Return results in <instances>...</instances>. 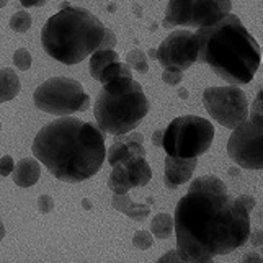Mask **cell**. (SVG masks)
I'll return each instance as SVG.
<instances>
[{"instance_id": "cell-1", "label": "cell", "mask_w": 263, "mask_h": 263, "mask_svg": "<svg viewBox=\"0 0 263 263\" xmlns=\"http://www.w3.org/2000/svg\"><path fill=\"white\" fill-rule=\"evenodd\" d=\"M174 222L177 252L188 263L228 255L242 247L250 235V213L214 175L192 181L175 208Z\"/></svg>"}, {"instance_id": "cell-2", "label": "cell", "mask_w": 263, "mask_h": 263, "mask_svg": "<svg viewBox=\"0 0 263 263\" xmlns=\"http://www.w3.org/2000/svg\"><path fill=\"white\" fill-rule=\"evenodd\" d=\"M33 156L49 174L66 183L92 178L106 159L105 133L93 123L61 116L38 131Z\"/></svg>"}, {"instance_id": "cell-3", "label": "cell", "mask_w": 263, "mask_h": 263, "mask_svg": "<svg viewBox=\"0 0 263 263\" xmlns=\"http://www.w3.org/2000/svg\"><path fill=\"white\" fill-rule=\"evenodd\" d=\"M198 62L211 67L217 77L231 85L252 82L261 64V49L237 15L198 28Z\"/></svg>"}, {"instance_id": "cell-4", "label": "cell", "mask_w": 263, "mask_h": 263, "mask_svg": "<svg viewBox=\"0 0 263 263\" xmlns=\"http://www.w3.org/2000/svg\"><path fill=\"white\" fill-rule=\"evenodd\" d=\"M106 26L82 7H66L49 16L41 30V44L48 56L74 66L100 49Z\"/></svg>"}, {"instance_id": "cell-5", "label": "cell", "mask_w": 263, "mask_h": 263, "mask_svg": "<svg viewBox=\"0 0 263 263\" xmlns=\"http://www.w3.org/2000/svg\"><path fill=\"white\" fill-rule=\"evenodd\" d=\"M149 100L133 76L103 84L93 106L97 126L106 134L121 136L136 129L149 113Z\"/></svg>"}, {"instance_id": "cell-6", "label": "cell", "mask_w": 263, "mask_h": 263, "mask_svg": "<svg viewBox=\"0 0 263 263\" xmlns=\"http://www.w3.org/2000/svg\"><path fill=\"white\" fill-rule=\"evenodd\" d=\"M214 139V126L201 116H178L164 129L162 147L167 156L198 159L210 151Z\"/></svg>"}, {"instance_id": "cell-7", "label": "cell", "mask_w": 263, "mask_h": 263, "mask_svg": "<svg viewBox=\"0 0 263 263\" xmlns=\"http://www.w3.org/2000/svg\"><path fill=\"white\" fill-rule=\"evenodd\" d=\"M34 106L54 116H70L87 111L90 98L82 84L69 77H52L43 82L33 93Z\"/></svg>"}, {"instance_id": "cell-8", "label": "cell", "mask_w": 263, "mask_h": 263, "mask_svg": "<svg viewBox=\"0 0 263 263\" xmlns=\"http://www.w3.org/2000/svg\"><path fill=\"white\" fill-rule=\"evenodd\" d=\"M229 157L242 168L263 170V116L249 115L228 141Z\"/></svg>"}, {"instance_id": "cell-9", "label": "cell", "mask_w": 263, "mask_h": 263, "mask_svg": "<svg viewBox=\"0 0 263 263\" xmlns=\"http://www.w3.org/2000/svg\"><path fill=\"white\" fill-rule=\"evenodd\" d=\"M203 103L213 120L228 129H235L249 118L247 95L235 85L206 88Z\"/></svg>"}, {"instance_id": "cell-10", "label": "cell", "mask_w": 263, "mask_h": 263, "mask_svg": "<svg viewBox=\"0 0 263 263\" xmlns=\"http://www.w3.org/2000/svg\"><path fill=\"white\" fill-rule=\"evenodd\" d=\"M157 61L164 69L186 70L198 62L196 34L190 30L172 31L157 48Z\"/></svg>"}, {"instance_id": "cell-11", "label": "cell", "mask_w": 263, "mask_h": 263, "mask_svg": "<svg viewBox=\"0 0 263 263\" xmlns=\"http://www.w3.org/2000/svg\"><path fill=\"white\" fill-rule=\"evenodd\" d=\"M134 156L146 157V149H144V136L131 131L128 134L116 136L115 142L106 152V160L111 167H115Z\"/></svg>"}, {"instance_id": "cell-12", "label": "cell", "mask_w": 263, "mask_h": 263, "mask_svg": "<svg viewBox=\"0 0 263 263\" xmlns=\"http://www.w3.org/2000/svg\"><path fill=\"white\" fill-rule=\"evenodd\" d=\"M231 8H232L231 0H196L190 28L198 30L203 28V26L219 22L221 18L231 13Z\"/></svg>"}, {"instance_id": "cell-13", "label": "cell", "mask_w": 263, "mask_h": 263, "mask_svg": "<svg viewBox=\"0 0 263 263\" xmlns=\"http://www.w3.org/2000/svg\"><path fill=\"white\" fill-rule=\"evenodd\" d=\"M198 159H180V157H165V186L168 190H175L180 185L193 177V172L196 170Z\"/></svg>"}, {"instance_id": "cell-14", "label": "cell", "mask_w": 263, "mask_h": 263, "mask_svg": "<svg viewBox=\"0 0 263 263\" xmlns=\"http://www.w3.org/2000/svg\"><path fill=\"white\" fill-rule=\"evenodd\" d=\"M118 165H121L131 188L146 186L152 178L151 165L147 164L146 157H142V156H134V157L124 160L123 164H118Z\"/></svg>"}, {"instance_id": "cell-15", "label": "cell", "mask_w": 263, "mask_h": 263, "mask_svg": "<svg viewBox=\"0 0 263 263\" xmlns=\"http://www.w3.org/2000/svg\"><path fill=\"white\" fill-rule=\"evenodd\" d=\"M196 0H168L164 26L174 28V26H190L192 25V15Z\"/></svg>"}, {"instance_id": "cell-16", "label": "cell", "mask_w": 263, "mask_h": 263, "mask_svg": "<svg viewBox=\"0 0 263 263\" xmlns=\"http://www.w3.org/2000/svg\"><path fill=\"white\" fill-rule=\"evenodd\" d=\"M40 177H41L40 160H36L33 157L22 159L12 172V178L15 181V185L20 188H30V186L36 185Z\"/></svg>"}, {"instance_id": "cell-17", "label": "cell", "mask_w": 263, "mask_h": 263, "mask_svg": "<svg viewBox=\"0 0 263 263\" xmlns=\"http://www.w3.org/2000/svg\"><path fill=\"white\" fill-rule=\"evenodd\" d=\"M111 204L116 211H120L123 214H126L128 217L134 221H146V217H149L151 214V208L149 204H142V203H134L129 198V195H113L111 198Z\"/></svg>"}, {"instance_id": "cell-18", "label": "cell", "mask_w": 263, "mask_h": 263, "mask_svg": "<svg viewBox=\"0 0 263 263\" xmlns=\"http://www.w3.org/2000/svg\"><path fill=\"white\" fill-rule=\"evenodd\" d=\"M22 90V82L18 74L10 69H0V105L13 100Z\"/></svg>"}, {"instance_id": "cell-19", "label": "cell", "mask_w": 263, "mask_h": 263, "mask_svg": "<svg viewBox=\"0 0 263 263\" xmlns=\"http://www.w3.org/2000/svg\"><path fill=\"white\" fill-rule=\"evenodd\" d=\"M118 61H120V56L115 49H97L90 56V74L95 80H98L102 70Z\"/></svg>"}, {"instance_id": "cell-20", "label": "cell", "mask_w": 263, "mask_h": 263, "mask_svg": "<svg viewBox=\"0 0 263 263\" xmlns=\"http://www.w3.org/2000/svg\"><path fill=\"white\" fill-rule=\"evenodd\" d=\"M175 229V222H174V217L167 213H159L157 216L152 217V222H151V231L154 237H157L160 240L168 239L172 232Z\"/></svg>"}, {"instance_id": "cell-21", "label": "cell", "mask_w": 263, "mask_h": 263, "mask_svg": "<svg viewBox=\"0 0 263 263\" xmlns=\"http://www.w3.org/2000/svg\"><path fill=\"white\" fill-rule=\"evenodd\" d=\"M108 186L115 193V195H126L131 190L128 178H126L124 172L121 168V165H115L110 177H108Z\"/></svg>"}, {"instance_id": "cell-22", "label": "cell", "mask_w": 263, "mask_h": 263, "mask_svg": "<svg viewBox=\"0 0 263 263\" xmlns=\"http://www.w3.org/2000/svg\"><path fill=\"white\" fill-rule=\"evenodd\" d=\"M121 76H133L131 67L126 64V62L118 61V62H113V64H110L102 70V74H100V77H98V82L103 85V84L110 82V80H113L116 77H121Z\"/></svg>"}, {"instance_id": "cell-23", "label": "cell", "mask_w": 263, "mask_h": 263, "mask_svg": "<svg viewBox=\"0 0 263 263\" xmlns=\"http://www.w3.org/2000/svg\"><path fill=\"white\" fill-rule=\"evenodd\" d=\"M126 64L131 69H134L136 72H139V74H146L149 70L147 56L141 49H133L126 54Z\"/></svg>"}, {"instance_id": "cell-24", "label": "cell", "mask_w": 263, "mask_h": 263, "mask_svg": "<svg viewBox=\"0 0 263 263\" xmlns=\"http://www.w3.org/2000/svg\"><path fill=\"white\" fill-rule=\"evenodd\" d=\"M31 15L26 12V10H20L12 15L10 22H8V25H10V28L15 31V33H26L30 28H31Z\"/></svg>"}, {"instance_id": "cell-25", "label": "cell", "mask_w": 263, "mask_h": 263, "mask_svg": "<svg viewBox=\"0 0 263 263\" xmlns=\"http://www.w3.org/2000/svg\"><path fill=\"white\" fill-rule=\"evenodd\" d=\"M31 62H33V58H31V54H30L28 49L20 48V49L15 51V54H13V64H15L16 69L28 70L31 67Z\"/></svg>"}, {"instance_id": "cell-26", "label": "cell", "mask_w": 263, "mask_h": 263, "mask_svg": "<svg viewBox=\"0 0 263 263\" xmlns=\"http://www.w3.org/2000/svg\"><path fill=\"white\" fill-rule=\"evenodd\" d=\"M133 243H134L136 249L147 250L154 246V235L149 231H138L133 237Z\"/></svg>"}, {"instance_id": "cell-27", "label": "cell", "mask_w": 263, "mask_h": 263, "mask_svg": "<svg viewBox=\"0 0 263 263\" xmlns=\"http://www.w3.org/2000/svg\"><path fill=\"white\" fill-rule=\"evenodd\" d=\"M162 80H164L167 85L175 87L183 80V72L174 70V69H164V72H162Z\"/></svg>"}, {"instance_id": "cell-28", "label": "cell", "mask_w": 263, "mask_h": 263, "mask_svg": "<svg viewBox=\"0 0 263 263\" xmlns=\"http://www.w3.org/2000/svg\"><path fill=\"white\" fill-rule=\"evenodd\" d=\"M38 210L41 214H48L54 210V199L49 195H41L38 198Z\"/></svg>"}, {"instance_id": "cell-29", "label": "cell", "mask_w": 263, "mask_h": 263, "mask_svg": "<svg viewBox=\"0 0 263 263\" xmlns=\"http://www.w3.org/2000/svg\"><path fill=\"white\" fill-rule=\"evenodd\" d=\"M13 168H15V162L10 156H4L2 159H0V177L12 175Z\"/></svg>"}, {"instance_id": "cell-30", "label": "cell", "mask_w": 263, "mask_h": 263, "mask_svg": "<svg viewBox=\"0 0 263 263\" xmlns=\"http://www.w3.org/2000/svg\"><path fill=\"white\" fill-rule=\"evenodd\" d=\"M156 263H188V261H185L183 258H181V255L177 250H168Z\"/></svg>"}, {"instance_id": "cell-31", "label": "cell", "mask_w": 263, "mask_h": 263, "mask_svg": "<svg viewBox=\"0 0 263 263\" xmlns=\"http://www.w3.org/2000/svg\"><path fill=\"white\" fill-rule=\"evenodd\" d=\"M115 46H116V36L110 28H106L105 30V38L102 41V46H100V49H115Z\"/></svg>"}, {"instance_id": "cell-32", "label": "cell", "mask_w": 263, "mask_h": 263, "mask_svg": "<svg viewBox=\"0 0 263 263\" xmlns=\"http://www.w3.org/2000/svg\"><path fill=\"white\" fill-rule=\"evenodd\" d=\"M249 115H260V116H263V88L257 93L255 100H253Z\"/></svg>"}, {"instance_id": "cell-33", "label": "cell", "mask_w": 263, "mask_h": 263, "mask_svg": "<svg viewBox=\"0 0 263 263\" xmlns=\"http://www.w3.org/2000/svg\"><path fill=\"white\" fill-rule=\"evenodd\" d=\"M237 199H239V201H240V204L243 206V208H246V210L250 213L252 210H253V208H255V198H253V196H250V195H240V196H237Z\"/></svg>"}, {"instance_id": "cell-34", "label": "cell", "mask_w": 263, "mask_h": 263, "mask_svg": "<svg viewBox=\"0 0 263 263\" xmlns=\"http://www.w3.org/2000/svg\"><path fill=\"white\" fill-rule=\"evenodd\" d=\"M249 240L253 247H260L263 246V231H250V235H249Z\"/></svg>"}, {"instance_id": "cell-35", "label": "cell", "mask_w": 263, "mask_h": 263, "mask_svg": "<svg viewBox=\"0 0 263 263\" xmlns=\"http://www.w3.org/2000/svg\"><path fill=\"white\" fill-rule=\"evenodd\" d=\"M242 263H263V257L255 252H249L247 255L242 258Z\"/></svg>"}, {"instance_id": "cell-36", "label": "cell", "mask_w": 263, "mask_h": 263, "mask_svg": "<svg viewBox=\"0 0 263 263\" xmlns=\"http://www.w3.org/2000/svg\"><path fill=\"white\" fill-rule=\"evenodd\" d=\"M162 139H164V129H157L152 134V144L156 147H162Z\"/></svg>"}, {"instance_id": "cell-37", "label": "cell", "mask_w": 263, "mask_h": 263, "mask_svg": "<svg viewBox=\"0 0 263 263\" xmlns=\"http://www.w3.org/2000/svg\"><path fill=\"white\" fill-rule=\"evenodd\" d=\"M20 4L25 8H31V7H38V0H20Z\"/></svg>"}, {"instance_id": "cell-38", "label": "cell", "mask_w": 263, "mask_h": 263, "mask_svg": "<svg viewBox=\"0 0 263 263\" xmlns=\"http://www.w3.org/2000/svg\"><path fill=\"white\" fill-rule=\"evenodd\" d=\"M147 56L152 58V59H157V49H152V48H151V49L147 51Z\"/></svg>"}, {"instance_id": "cell-39", "label": "cell", "mask_w": 263, "mask_h": 263, "mask_svg": "<svg viewBox=\"0 0 263 263\" xmlns=\"http://www.w3.org/2000/svg\"><path fill=\"white\" fill-rule=\"evenodd\" d=\"M178 95H180L181 98H183V100H186V98H188V92H186L185 88H180V90H178Z\"/></svg>"}, {"instance_id": "cell-40", "label": "cell", "mask_w": 263, "mask_h": 263, "mask_svg": "<svg viewBox=\"0 0 263 263\" xmlns=\"http://www.w3.org/2000/svg\"><path fill=\"white\" fill-rule=\"evenodd\" d=\"M5 237V228H4V222L0 221V240Z\"/></svg>"}, {"instance_id": "cell-41", "label": "cell", "mask_w": 263, "mask_h": 263, "mask_svg": "<svg viewBox=\"0 0 263 263\" xmlns=\"http://www.w3.org/2000/svg\"><path fill=\"white\" fill-rule=\"evenodd\" d=\"M82 204H84V208H87V210H90V208H92V204H90V201H88V199H84V201H82Z\"/></svg>"}, {"instance_id": "cell-42", "label": "cell", "mask_w": 263, "mask_h": 263, "mask_svg": "<svg viewBox=\"0 0 263 263\" xmlns=\"http://www.w3.org/2000/svg\"><path fill=\"white\" fill-rule=\"evenodd\" d=\"M48 0H38V7H43V5H46Z\"/></svg>"}, {"instance_id": "cell-43", "label": "cell", "mask_w": 263, "mask_h": 263, "mask_svg": "<svg viewBox=\"0 0 263 263\" xmlns=\"http://www.w3.org/2000/svg\"><path fill=\"white\" fill-rule=\"evenodd\" d=\"M7 2H8V0H0V8H4L7 5Z\"/></svg>"}, {"instance_id": "cell-44", "label": "cell", "mask_w": 263, "mask_h": 263, "mask_svg": "<svg viewBox=\"0 0 263 263\" xmlns=\"http://www.w3.org/2000/svg\"><path fill=\"white\" fill-rule=\"evenodd\" d=\"M204 263H214V261H213V258H211V260H208V261H204Z\"/></svg>"}, {"instance_id": "cell-45", "label": "cell", "mask_w": 263, "mask_h": 263, "mask_svg": "<svg viewBox=\"0 0 263 263\" xmlns=\"http://www.w3.org/2000/svg\"><path fill=\"white\" fill-rule=\"evenodd\" d=\"M261 255H263V246H261Z\"/></svg>"}]
</instances>
